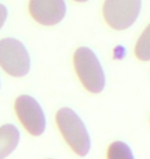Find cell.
<instances>
[{"label":"cell","instance_id":"cell-2","mask_svg":"<svg viewBox=\"0 0 150 159\" xmlns=\"http://www.w3.org/2000/svg\"><path fill=\"white\" fill-rule=\"evenodd\" d=\"M74 67L84 87L91 93H100L106 84L98 57L91 49L80 47L74 53Z\"/></svg>","mask_w":150,"mask_h":159},{"label":"cell","instance_id":"cell-11","mask_svg":"<svg viewBox=\"0 0 150 159\" xmlns=\"http://www.w3.org/2000/svg\"><path fill=\"white\" fill-rule=\"evenodd\" d=\"M75 1H77V2H85V1H88V0H75Z\"/></svg>","mask_w":150,"mask_h":159},{"label":"cell","instance_id":"cell-8","mask_svg":"<svg viewBox=\"0 0 150 159\" xmlns=\"http://www.w3.org/2000/svg\"><path fill=\"white\" fill-rule=\"evenodd\" d=\"M135 54L137 58L142 61L150 60V24L143 31L135 47Z\"/></svg>","mask_w":150,"mask_h":159},{"label":"cell","instance_id":"cell-6","mask_svg":"<svg viewBox=\"0 0 150 159\" xmlns=\"http://www.w3.org/2000/svg\"><path fill=\"white\" fill-rule=\"evenodd\" d=\"M29 11L37 23L53 26L64 19L67 6L65 0H30Z\"/></svg>","mask_w":150,"mask_h":159},{"label":"cell","instance_id":"cell-4","mask_svg":"<svg viewBox=\"0 0 150 159\" xmlns=\"http://www.w3.org/2000/svg\"><path fill=\"white\" fill-rule=\"evenodd\" d=\"M141 6L142 0H105V21L115 30L127 29L138 19Z\"/></svg>","mask_w":150,"mask_h":159},{"label":"cell","instance_id":"cell-7","mask_svg":"<svg viewBox=\"0 0 150 159\" xmlns=\"http://www.w3.org/2000/svg\"><path fill=\"white\" fill-rule=\"evenodd\" d=\"M20 141V131L12 124L0 127V159L7 157L15 151Z\"/></svg>","mask_w":150,"mask_h":159},{"label":"cell","instance_id":"cell-1","mask_svg":"<svg viewBox=\"0 0 150 159\" xmlns=\"http://www.w3.org/2000/svg\"><path fill=\"white\" fill-rule=\"evenodd\" d=\"M57 124L61 133L73 151L84 157L91 150V138L84 123L74 111L63 107L56 116Z\"/></svg>","mask_w":150,"mask_h":159},{"label":"cell","instance_id":"cell-5","mask_svg":"<svg viewBox=\"0 0 150 159\" xmlns=\"http://www.w3.org/2000/svg\"><path fill=\"white\" fill-rule=\"evenodd\" d=\"M15 113L21 123L30 134L41 135L45 130V116L40 104L29 95H21L15 103Z\"/></svg>","mask_w":150,"mask_h":159},{"label":"cell","instance_id":"cell-10","mask_svg":"<svg viewBox=\"0 0 150 159\" xmlns=\"http://www.w3.org/2000/svg\"><path fill=\"white\" fill-rule=\"evenodd\" d=\"M6 18H7V9L4 5L0 3V29L4 25Z\"/></svg>","mask_w":150,"mask_h":159},{"label":"cell","instance_id":"cell-9","mask_svg":"<svg viewBox=\"0 0 150 159\" xmlns=\"http://www.w3.org/2000/svg\"><path fill=\"white\" fill-rule=\"evenodd\" d=\"M107 157L109 159H133L131 148L123 142H114L108 148Z\"/></svg>","mask_w":150,"mask_h":159},{"label":"cell","instance_id":"cell-3","mask_svg":"<svg viewBox=\"0 0 150 159\" xmlns=\"http://www.w3.org/2000/svg\"><path fill=\"white\" fill-rule=\"evenodd\" d=\"M0 66L15 78L25 77L30 70V56L27 49L15 39L0 40Z\"/></svg>","mask_w":150,"mask_h":159}]
</instances>
